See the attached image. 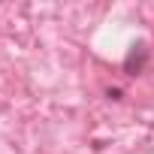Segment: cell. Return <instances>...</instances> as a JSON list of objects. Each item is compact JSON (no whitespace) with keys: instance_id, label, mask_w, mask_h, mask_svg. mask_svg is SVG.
<instances>
[{"instance_id":"obj_1","label":"cell","mask_w":154,"mask_h":154,"mask_svg":"<svg viewBox=\"0 0 154 154\" xmlns=\"http://www.w3.org/2000/svg\"><path fill=\"white\" fill-rule=\"evenodd\" d=\"M145 63H148V45L145 42H133L130 51L124 54V72L127 75H139L145 69Z\"/></svg>"},{"instance_id":"obj_2","label":"cell","mask_w":154,"mask_h":154,"mask_svg":"<svg viewBox=\"0 0 154 154\" xmlns=\"http://www.w3.org/2000/svg\"><path fill=\"white\" fill-rule=\"evenodd\" d=\"M106 97H109V100H121L124 91H121V88H106Z\"/></svg>"}]
</instances>
